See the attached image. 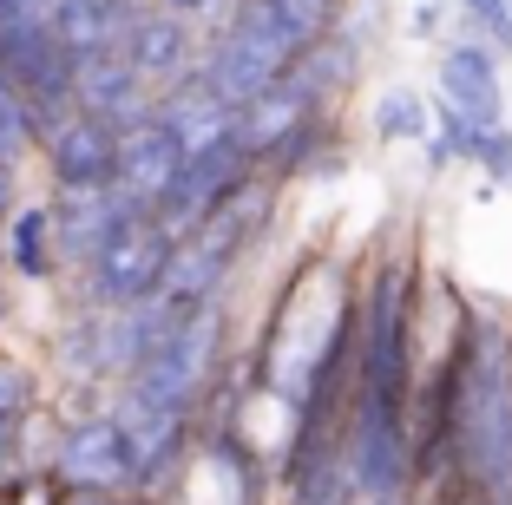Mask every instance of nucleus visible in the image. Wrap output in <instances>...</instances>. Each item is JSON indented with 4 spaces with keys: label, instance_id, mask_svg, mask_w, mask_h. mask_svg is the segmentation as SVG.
<instances>
[{
    "label": "nucleus",
    "instance_id": "nucleus-9",
    "mask_svg": "<svg viewBox=\"0 0 512 505\" xmlns=\"http://www.w3.org/2000/svg\"><path fill=\"white\" fill-rule=\"evenodd\" d=\"M178 164H184V151H178V138L165 132V125L151 119H138V125H125L119 132V164H112V184L125 191V204L132 210H158L165 204V191H171V178H178Z\"/></svg>",
    "mask_w": 512,
    "mask_h": 505
},
{
    "label": "nucleus",
    "instance_id": "nucleus-2",
    "mask_svg": "<svg viewBox=\"0 0 512 505\" xmlns=\"http://www.w3.org/2000/svg\"><path fill=\"white\" fill-rule=\"evenodd\" d=\"M224 361H230V309L211 302V309L184 315L165 342L151 348L125 381H112V387L132 394L138 407H151V414H171V420H191V427H197V414H204V401H211Z\"/></svg>",
    "mask_w": 512,
    "mask_h": 505
},
{
    "label": "nucleus",
    "instance_id": "nucleus-11",
    "mask_svg": "<svg viewBox=\"0 0 512 505\" xmlns=\"http://www.w3.org/2000/svg\"><path fill=\"white\" fill-rule=\"evenodd\" d=\"M151 99H158V92L125 66L119 46H112V53H86V60H73V105L92 112V119H106L112 132L138 125L151 112Z\"/></svg>",
    "mask_w": 512,
    "mask_h": 505
},
{
    "label": "nucleus",
    "instance_id": "nucleus-18",
    "mask_svg": "<svg viewBox=\"0 0 512 505\" xmlns=\"http://www.w3.org/2000/svg\"><path fill=\"white\" fill-rule=\"evenodd\" d=\"M33 414H40V374H33L20 355H0V420L27 427Z\"/></svg>",
    "mask_w": 512,
    "mask_h": 505
},
{
    "label": "nucleus",
    "instance_id": "nucleus-6",
    "mask_svg": "<svg viewBox=\"0 0 512 505\" xmlns=\"http://www.w3.org/2000/svg\"><path fill=\"white\" fill-rule=\"evenodd\" d=\"M40 164L53 191H92V184H112V164H119V132L106 119H92V112H66L40 132Z\"/></svg>",
    "mask_w": 512,
    "mask_h": 505
},
{
    "label": "nucleus",
    "instance_id": "nucleus-25",
    "mask_svg": "<svg viewBox=\"0 0 512 505\" xmlns=\"http://www.w3.org/2000/svg\"><path fill=\"white\" fill-rule=\"evenodd\" d=\"M14 466H20V427H14V420H0V479L14 473Z\"/></svg>",
    "mask_w": 512,
    "mask_h": 505
},
{
    "label": "nucleus",
    "instance_id": "nucleus-1",
    "mask_svg": "<svg viewBox=\"0 0 512 505\" xmlns=\"http://www.w3.org/2000/svg\"><path fill=\"white\" fill-rule=\"evenodd\" d=\"M421 499L447 505H512V315L467 302L460 322V381L440 486Z\"/></svg>",
    "mask_w": 512,
    "mask_h": 505
},
{
    "label": "nucleus",
    "instance_id": "nucleus-31",
    "mask_svg": "<svg viewBox=\"0 0 512 505\" xmlns=\"http://www.w3.org/2000/svg\"><path fill=\"white\" fill-rule=\"evenodd\" d=\"M0 505H7V499H0Z\"/></svg>",
    "mask_w": 512,
    "mask_h": 505
},
{
    "label": "nucleus",
    "instance_id": "nucleus-10",
    "mask_svg": "<svg viewBox=\"0 0 512 505\" xmlns=\"http://www.w3.org/2000/svg\"><path fill=\"white\" fill-rule=\"evenodd\" d=\"M53 210V243H60V269H79L99 243L119 230L125 217H145V210L125 204L119 184H92V191H53L46 197Z\"/></svg>",
    "mask_w": 512,
    "mask_h": 505
},
{
    "label": "nucleus",
    "instance_id": "nucleus-22",
    "mask_svg": "<svg viewBox=\"0 0 512 505\" xmlns=\"http://www.w3.org/2000/svg\"><path fill=\"white\" fill-rule=\"evenodd\" d=\"M158 7H165V14H178V20H191L197 33L211 27V20H224V14H230V0H158Z\"/></svg>",
    "mask_w": 512,
    "mask_h": 505
},
{
    "label": "nucleus",
    "instance_id": "nucleus-27",
    "mask_svg": "<svg viewBox=\"0 0 512 505\" xmlns=\"http://www.w3.org/2000/svg\"><path fill=\"white\" fill-rule=\"evenodd\" d=\"M362 505H421V492H381V499H362Z\"/></svg>",
    "mask_w": 512,
    "mask_h": 505
},
{
    "label": "nucleus",
    "instance_id": "nucleus-3",
    "mask_svg": "<svg viewBox=\"0 0 512 505\" xmlns=\"http://www.w3.org/2000/svg\"><path fill=\"white\" fill-rule=\"evenodd\" d=\"M171 230L158 217H125L99 250L79 263V302L86 309H132L145 302L151 289L165 283V263H171Z\"/></svg>",
    "mask_w": 512,
    "mask_h": 505
},
{
    "label": "nucleus",
    "instance_id": "nucleus-24",
    "mask_svg": "<svg viewBox=\"0 0 512 505\" xmlns=\"http://www.w3.org/2000/svg\"><path fill=\"white\" fill-rule=\"evenodd\" d=\"M53 505H125V492H92V486H60Z\"/></svg>",
    "mask_w": 512,
    "mask_h": 505
},
{
    "label": "nucleus",
    "instance_id": "nucleus-7",
    "mask_svg": "<svg viewBox=\"0 0 512 505\" xmlns=\"http://www.w3.org/2000/svg\"><path fill=\"white\" fill-rule=\"evenodd\" d=\"M434 86H440V105L467 112L473 125H499L506 119V60H499L486 40H473V33L440 40Z\"/></svg>",
    "mask_w": 512,
    "mask_h": 505
},
{
    "label": "nucleus",
    "instance_id": "nucleus-30",
    "mask_svg": "<svg viewBox=\"0 0 512 505\" xmlns=\"http://www.w3.org/2000/svg\"><path fill=\"white\" fill-rule=\"evenodd\" d=\"M421 7H447V0H421Z\"/></svg>",
    "mask_w": 512,
    "mask_h": 505
},
{
    "label": "nucleus",
    "instance_id": "nucleus-4",
    "mask_svg": "<svg viewBox=\"0 0 512 505\" xmlns=\"http://www.w3.org/2000/svg\"><path fill=\"white\" fill-rule=\"evenodd\" d=\"M256 171V158L237 145V132H224L217 145H204V151H191V158L178 164V178H171V191H165V204L151 210V217L165 223L171 237H191L197 223L211 217L217 204H224L230 191H237L243 178Z\"/></svg>",
    "mask_w": 512,
    "mask_h": 505
},
{
    "label": "nucleus",
    "instance_id": "nucleus-17",
    "mask_svg": "<svg viewBox=\"0 0 512 505\" xmlns=\"http://www.w3.org/2000/svg\"><path fill=\"white\" fill-rule=\"evenodd\" d=\"M368 132H375L381 145H421V138L434 132V105L414 86H381L375 105H368Z\"/></svg>",
    "mask_w": 512,
    "mask_h": 505
},
{
    "label": "nucleus",
    "instance_id": "nucleus-14",
    "mask_svg": "<svg viewBox=\"0 0 512 505\" xmlns=\"http://www.w3.org/2000/svg\"><path fill=\"white\" fill-rule=\"evenodd\" d=\"M151 119L165 125V132L178 138V151H184V158H191V151L217 145V138L230 132V119H237V112H230V105L217 99V92L204 86V79H197V73H184L178 86H165V92H158V99H151Z\"/></svg>",
    "mask_w": 512,
    "mask_h": 505
},
{
    "label": "nucleus",
    "instance_id": "nucleus-15",
    "mask_svg": "<svg viewBox=\"0 0 512 505\" xmlns=\"http://www.w3.org/2000/svg\"><path fill=\"white\" fill-rule=\"evenodd\" d=\"M132 7L138 0H46L40 14H46V27H53V40H60L73 60H86V53H112V46H119Z\"/></svg>",
    "mask_w": 512,
    "mask_h": 505
},
{
    "label": "nucleus",
    "instance_id": "nucleus-12",
    "mask_svg": "<svg viewBox=\"0 0 512 505\" xmlns=\"http://www.w3.org/2000/svg\"><path fill=\"white\" fill-rule=\"evenodd\" d=\"M362 53H368L362 33L348 27V20H335L329 33H316V40L289 60V73H296V86L309 92L322 112H342L348 92H355V79H362Z\"/></svg>",
    "mask_w": 512,
    "mask_h": 505
},
{
    "label": "nucleus",
    "instance_id": "nucleus-19",
    "mask_svg": "<svg viewBox=\"0 0 512 505\" xmlns=\"http://www.w3.org/2000/svg\"><path fill=\"white\" fill-rule=\"evenodd\" d=\"M473 171H486V191H512V125H480L473 145Z\"/></svg>",
    "mask_w": 512,
    "mask_h": 505
},
{
    "label": "nucleus",
    "instance_id": "nucleus-21",
    "mask_svg": "<svg viewBox=\"0 0 512 505\" xmlns=\"http://www.w3.org/2000/svg\"><path fill=\"white\" fill-rule=\"evenodd\" d=\"M276 7H283V14L296 20V27L309 33V40H316V33H329L335 20L348 14V0H276Z\"/></svg>",
    "mask_w": 512,
    "mask_h": 505
},
{
    "label": "nucleus",
    "instance_id": "nucleus-28",
    "mask_svg": "<svg viewBox=\"0 0 512 505\" xmlns=\"http://www.w3.org/2000/svg\"><path fill=\"white\" fill-rule=\"evenodd\" d=\"M460 14H493V7H506V0H453Z\"/></svg>",
    "mask_w": 512,
    "mask_h": 505
},
{
    "label": "nucleus",
    "instance_id": "nucleus-16",
    "mask_svg": "<svg viewBox=\"0 0 512 505\" xmlns=\"http://www.w3.org/2000/svg\"><path fill=\"white\" fill-rule=\"evenodd\" d=\"M0 263L20 283H53L60 276V243H53V210L46 204H14L0 223Z\"/></svg>",
    "mask_w": 512,
    "mask_h": 505
},
{
    "label": "nucleus",
    "instance_id": "nucleus-5",
    "mask_svg": "<svg viewBox=\"0 0 512 505\" xmlns=\"http://www.w3.org/2000/svg\"><path fill=\"white\" fill-rule=\"evenodd\" d=\"M53 486L132 492V453H125V433H119L106 401L60 427V440H53Z\"/></svg>",
    "mask_w": 512,
    "mask_h": 505
},
{
    "label": "nucleus",
    "instance_id": "nucleus-26",
    "mask_svg": "<svg viewBox=\"0 0 512 505\" xmlns=\"http://www.w3.org/2000/svg\"><path fill=\"white\" fill-rule=\"evenodd\" d=\"M20 204V184H14V164H0V223H7V210Z\"/></svg>",
    "mask_w": 512,
    "mask_h": 505
},
{
    "label": "nucleus",
    "instance_id": "nucleus-23",
    "mask_svg": "<svg viewBox=\"0 0 512 505\" xmlns=\"http://www.w3.org/2000/svg\"><path fill=\"white\" fill-rule=\"evenodd\" d=\"M407 33H414V40H447V14L414 0V14H407Z\"/></svg>",
    "mask_w": 512,
    "mask_h": 505
},
{
    "label": "nucleus",
    "instance_id": "nucleus-29",
    "mask_svg": "<svg viewBox=\"0 0 512 505\" xmlns=\"http://www.w3.org/2000/svg\"><path fill=\"white\" fill-rule=\"evenodd\" d=\"M0 322H7V263H0Z\"/></svg>",
    "mask_w": 512,
    "mask_h": 505
},
{
    "label": "nucleus",
    "instance_id": "nucleus-13",
    "mask_svg": "<svg viewBox=\"0 0 512 505\" xmlns=\"http://www.w3.org/2000/svg\"><path fill=\"white\" fill-rule=\"evenodd\" d=\"M302 119H335V112H322V105L296 86V73H283V79H270V86L256 92V99L237 105L230 132H237V145L250 151V158H263V151H276Z\"/></svg>",
    "mask_w": 512,
    "mask_h": 505
},
{
    "label": "nucleus",
    "instance_id": "nucleus-8",
    "mask_svg": "<svg viewBox=\"0 0 512 505\" xmlns=\"http://www.w3.org/2000/svg\"><path fill=\"white\" fill-rule=\"evenodd\" d=\"M119 53L151 92H165L197 66V27L178 20V14H165L158 0H138L132 20H125V33H119Z\"/></svg>",
    "mask_w": 512,
    "mask_h": 505
},
{
    "label": "nucleus",
    "instance_id": "nucleus-20",
    "mask_svg": "<svg viewBox=\"0 0 512 505\" xmlns=\"http://www.w3.org/2000/svg\"><path fill=\"white\" fill-rule=\"evenodd\" d=\"M460 33L486 40V46L499 53V60L512 66V0H506V7H493V14H460Z\"/></svg>",
    "mask_w": 512,
    "mask_h": 505
}]
</instances>
